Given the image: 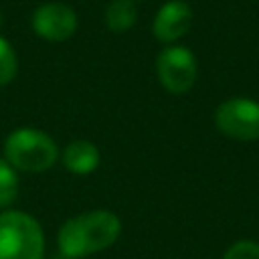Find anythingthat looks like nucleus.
I'll return each mask as SVG.
<instances>
[{
    "label": "nucleus",
    "instance_id": "obj_1",
    "mask_svg": "<svg viewBox=\"0 0 259 259\" xmlns=\"http://www.w3.org/2000/svg\"><path fill=\"white\" fill-rule=\"evenodd\" d=\"M121 233L117 214L105 208L87 210L67 219L57 235L59 251L67 259H81L111 247Z\"/></svg>",
    "mask_w": 259,
    "mask_h": 259
},
{
    "label": "nucleus",
    "instance_id": "obj_2",
    "mask_svg": "<svg viewBox=\"0 0 259 259\" xmlns=\"http://www.w3.org/2000/svg\"><path fill=\"white\" fill-rule=\"evenodd\" d=\"M4 158L22 172H45L59 160L57 142L36 127H18L4 140Z\"/></svg>",
    "mask_w": 259,
    "mask_h": 259
},
{
    "label": "nucleus",
    "instance_id": "obj_3",
    "mask_svg": "<svg viewBox=\"0 0 259 259\" xmlns=\"http://www.w3.org/2000/svg\"><path fill=\"white\" fill-rule=\"evenodd\" d=\"M45 233L40 223L22 210L0 212V259H42Z\"/></svg>",
    "mask_w": 259,
    "mask_h": 259
},
{
    "label": "nucleus",
    "instance_id": "obj_4",
    "mask_svg": "<svg viewBox=\"0 0 259 259\" xmlns=\"http://www.w3.org/2000/svg\"><path fill=\"white\" fill-rule=\"evenodd\" d=\"M217 130L239 142L259 140V101L249 97H231L214 111Z\"/></svg>",
    "mask_w": 259,
    "mask_h": 259
},
{
    "label": "nucleus",
    "instance_id": "obj_5",
    "mask_svg": "<svg viewBox=\"0 0 259 259\" xmlns=\"http://www.w3.org/2000/svg\"><path fill=\"white\" fill-rule=\"evenodd\" d=\"M156 73L160 85L174 93H186L198 75V63L190 49L182 45H168L156 57Z\"/></svg>",
    "mask_w": 259,
    "mask_h": 259
},
{
    "label": "nucleus",
    "instance_id": "obj_6",
    "mask_svg": "<svg viewBox=\"0 0 259 259\" xmlns=\"http://www.w3.org/2000/svg\"><path fill=\"white\" fill-rule=\"evenodd\" d=\"M32 30L49 42H63L77 30V12L65 2H45L32 12Z\"/></svg>",
    "mask_w": 259,
    "mask_h": 259
},
{
    "label": "nucleus",
    "instance_id": "obj_7",
    "mask_svg": "<svg viewBox=\"0 0 259 259\" xmlns=\"http://www.w3.org/2000/svg\"><path fill=\"white\" fill-rule=\"evenodd\" d=\"M192 18H194V14H192V8L188 2L168 0L158 8L154 22H152V32H154L156 40H160L164 45H172L190 30Z\"/></svg>",
    "mask_w": 259,
    "mask_h": 259
},
{
    "label": "nucleus",
    "instance_id": "obj_8",
    "mask_svg": "<svg viewBox=\"0 0 259 259\" xmlns=\"http://www.w3.org/2000/svg\"><path fill=\"white\" fill-rule=\"evenodd\" d=\"M101 160V154L97 150V146L89 140H73L71 144L65 146L63 154H61V162L63 166L73 172V174H91L93 170H97Z\"/></svg>",
    "mask_w": 259,
    "mask_h": 259
},
{
    "label": "nucleus",
    "instance_id": "obj_9",
    "mask_svg": "<svg viewBox=\"0 0 259 259\" xmlns=\"http://www.w3.org/2000/svg\"><path fill=\"white\" fill-rule=\"evenodd\" d=\"M138 20V8L134 0H113L105 8V26L111 32H125Z\"/></svg>",
    "mask_w": 259,
    "mask_h": 259
},
{
    "label": "nucleus",
    "instance_id": "obj_10",
    "mask_svg": "<svg viewBox=\"0 0 259 259\" xmlns=\"http://www.w3.org/2000/svg\"><path fill=\"white\" fill-rule=\"evenodd\" d=\"M18 198V174L16 168L0 158V208H8Z\"/></svg>",
    "mask_w": 259,
    "mask_h": 259
},
{
    "label": "nucleus",
    "instance_id": "obj_11",
    "mask_svg": "<svg viewBox=\"0 0 259 259\" xmlns=\"http://www.w3.org/2000/svg\"><path fill=\"white\" fill-rule=\"evenodd\" d=\"M18 73V57L14 47L0 34V87L14 81Z\"/></svg>",
    "mask_w": 259,
    "mask_h": 259
},
{
    "label": "nucleus",
    "instance_id": "obj_12",
    "mask_svg": "<svg viewBox=\"0 0 259 259\" xmlns=\"http://www.w3.org/2000/svg\"><path fill=\"white\" fill-rule=\"evenodd\" d=\"M223 259H259V243L249 239L237 241L225 251Z\"/></svg>",
    "mask_w": 259,
    "mask_h": 259
}]
</instances>
